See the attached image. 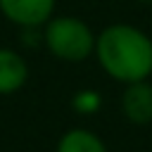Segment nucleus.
<instances>
[{"mask_svg":"<svg viewBox=\"0 0 152 152\" xmlns=\"http://www.w3.org/2000/svg\"><path fill=\"white\" fill-rule=\"evenodd\" d=\"M121 114L133 126L152 124V83L150 81H138V83L124 86Z\"/></svg>","mask_w":152,"mask_h":152,"instance_id":"nucleus-4","label":"nucleus"},{"mask_svg":"<svg viewBox=\"0 0 152 152\" xmlns=\"http://www.w3.org/2000/svg\"><path fill=\"white\" fill-rule=\"evenodd\" d=\"M71 107L78 112V114H95V112H100V107H102V95H100V90H95V88H83V90H76L74 93V97H71Z\"/></svg>","mask_w":152,"mask_h":152,"instance_id":"nucleus-7","label":"nucleus"},{"mask_svg":"<svg viewBox=\"0 0 152 152\" xmlns=\"http://www.w3.org/2000/svg\"><path fill=\"white\" fill-rule=\"evenodd\" d=\"M40 38H43V45L50 52V57L66 62V64H81L95 55L97 33L81 17L55 14L43 26Z\"/></svg>","mask_w":152,"mask_h":152,"instance_id":"nucleus-2","label":"nucleus"},{"mask_svg":"<svg viewBox=\"0 0 152 152\" xmlns=\"http://www.w3.org/2000/svg\"><path fill=\"white\" fill-rule=\"evenodd\" d=\"M93 57L112 81L124 86L152 76V38L126 21L109 24L97 33Z\"/></svg>","mask_w":152,"mask_h":152,"instance_id":"nucleus-1","label":"nucleus"},{"mask_svg":"<svg viewBox=\"0 0 152 152\" xmlns=\"http://www.w3.org/2000/svg\"><path fill=\"white\" fill-rule=\"evenodd\" d=\"M135 2H140V5H152V0H135Z\"/></svg>","mask_w":152,"mask_h":152,"instance_id":"nucleus-8","label":"nucleus"},{"mask_svg":"<svg viewBox=\"0 0 152 152\" xmlns=\"http://www.w3.org/2000/svg\"><path fill=\"white\" fill-rule=\"evenodd\" d=\"M28 81V62L14 48H0V95L19 93Z\"/></svg>","mask_w":152,"mask_h":152,"instance_id":"nucleus-5","label":"nucleus"},{"mask_svg":"<svg viewBox=\"0 0 152 152\" xmlns=\"http://www.w3.org/2000/svg\"><path fill=\"white\" fill-rule=\"evenodd\" d=\"M55 152H109V150L95 131L83 128V126H74L59 135Z\"/></svg>","mask_w":152,"mask_h":152,"instance_id":"nucleus-6","label":"nucleus"},{"mask_svg":"<svg viewBox=\"0 0 152 152\" xmlns=\"http://www.w3.org/2000/svg\"><path fill=\"white\" fill-rule=\"evenodd\" d=\"M57 0H0V14L19 28H43L55 17Z\"/></svg>","mask_w":152,"mask_h":152,"instance_id":"nucleus-3","label":"nucleus"}]
</instances>
